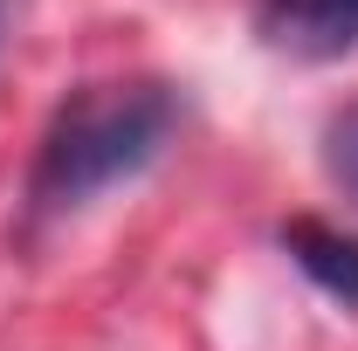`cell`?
<instances>
[{"label":"cell","mask_w":358,"mask_h":351,"mask_svg":"<svg viewBox=\"0 0 358 351\" xmlns=\"http://www.w3.org/2000/svg\"><path fill=\"white\" fill-rule=\"evenodd\" d=\"M173 124H179V103L166 83H90V89H76L55 110L42 152H35V179H28L35 214H69L90 193L145 173L166 152Z\"/></svg>","instance_id":"6da1fadb"},{"label":"cell","mask_w":358,"mask_h":351,"mask_svg":"<svg viewBox=\"0 0 358 351\" xmlns=\"http://www.w3.org/2000/svg\"><path fill=\"white\" fill-rule=\"evenodd\" d=\"M262 35L296 55L358 48V0H262Z\"/></svg>","instance_id":"7a4b0ae2"},{"label":"cell","mask_w":358,"mask_h":351,"mask_svg":"<svg viewBox=\"0 0 358 351\" xmlns=\"http://www.w3.org/2000/svg\"><path fill=\"white\" fill-rule=\"evenodd\" d=\"M282 248H289V262L303 268L324 296L358 310V234L331 227V220H289L282 227Z\"/></svg>","instance_id":"3957f363"},{"label":"cell","mask_w":358,"mask_h":351,"mask_svg":"<svg viewBox=\"0 0 358 351\" xmlns=\"http://www.w3.org/2000/svg\"><path fill=\"white\" fill-rule=\"evenodd\" d=\"M324 173L358 200V103H345V110L324 124Z\"/></svg>","instance_id":"277c9868"},{"label":"cell","mask_w":358,"mask_h":351,"mask_svg":"<svg viewBox=\"0 0 358 351\" xmlns=\"http://www.w3.org/2000/svg\"><path fill=\"white\" fill-rule=\"evenodd\" d=\"M0 7H7V0H0Z\"/></svg>","instance_id":"5b68a950"}]
</instances>
